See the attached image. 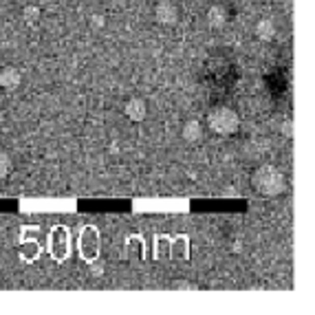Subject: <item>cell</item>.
<instances>
[{
	"mask_svg": "<svg viewBox=\"0 0 315 315\" xmlns=\"http://www.w3.org/2000/svg\"><path fill=\"white\" fill-rule=\"evenodd\" d=\"M91 271H93V273H95V276H102V273H104V269H102V267H99V265H95V267H91Z\"/></svg>",
	"mask_w": 315,
	"mask_h": 315,
	"instance_id": "15",
	"label": "cell"
},
{
	"mask_svg": "<svg viewBox=\"0 0 315 315\" xmlns=\"http://www.w3.org/2000/svg\"><path fill=\"white\" fill-rule=\"evenodd\" d=\"M225 22H227V13L220 5H214L207 9V24L212 29H220V26H225Z\"/></svg>",
	"mask_w": 315,
	"mask_h": 315,
	"instance_id": "6",
	"label": "cell"
},
{
	"mask_svg": "<svg viewBox=\"0 0 315 315\" xmlns=\"http://www.w3.org/2000/svg\"><path fill=\"white\" fill-rule=\"evenodd\" d=\"M174 289H183V291H196V287L192 282H187V280H177V282H172Z\"/></svg>",
	"mask_w": 315,
	"mask_h": 315,
	"instance_id": "11",
	"label": "cell"
},
{
	"mask_svg": "<svg viewBox=\"0 0 315 315\" xmlns=\"http://www.w3.org/2000/svg\"><path fill=\"white\" fill-rule=\"evenodd\" d=\"M253 187L265 196H278L284 192V177L273 165H260L253 172Z\"/></svg>",
	"mask_w": 315,
	"mask_h": 315,
	"instance_id": "1",
	"label": "cell"
},
{
	"mask_svg": "<svg viewBox=\"0 0 315 315\" xmlns=\"http://www.w3.org/2000/svg\"><path fill=\"white\" fill-rule=\"evenodd\" d=\"M155 18L161 24H177L179 9L170 3V0H161V3L157 5V9H155Z\"/></svg>",
	"mask_w": 315,
	"mask_h": 315,
	"instance_id": "3",
	"label": "cell"
},
{
	"mask_svg": "<svg viewBox=\"0 0 315 315\" xmlns=\"http://www.w3.org/2000/svg\"><path fill=\"white\" fill-rule=\"evenodd\" d=\"M3 122H5V115H3V112H0V126H3Z\"/></svg>",
	"mask_w": 315,
	"mask_h": 315,
	"instance_id": "16",
	"label": "cell"
},
{
	"mask_svg": "<svg viewBox=\"0 0 315 315\" xmlns=\"http://www.w3.org/2000/svg\"><path fill=\"white\" fill-rule=\"evenodd\" d=\"M282 135L284 137H293V122H291V119L282 124Z\"/></svg>",
	"mask_w": 315,
	"mask_h": 315,
	"instance_id": "13",
	"label": "cell"
},
{
	"mask_svg": "<svg viewBox=\"0 0 315 315\" xmlns=\"http://www.w3.org/2000/svg\"><path fill=\"white\" fill-rule=\"evenodd\" d=\"M223 194H225V198H232V196H238V190H234V187H227Z\"/></svg>",
	"mask_w": 315,
	"mask_h": 315,
	"instance_id": "14",
	"label": "cell"
},
{
	"mask_svg": "<svg viewBox=\"0 0 315 315\" xmlns=\"http://www.w3.org/2000/svg\"><path fill=\"white\" fill-rule=\"evenodd\" d=\"M104 24H106V20H104V16H99V13H95V16L91 18V26H95V29H102Z\"/></svg>",
	"mask_w": 315,
	"mask_h": 315,
	"instance_id": "12",
	"label": "cell"
},
{
	"mask_svg": "<svg viewBox=\"0 0 315 315\" xmlns=\"http://www.w3.org/2000/svg\"><path fill=\"white\" fill-rule=\"evenodd\" d=\"M207 126L216 132V135H234L240 126V119L234 108L227 106H218L207 115Z\"/></svg>",
	"mask_w": 315,
	"mask_h": 315,
	"instance_id": "2",
	"label": "cell"
},
{
	"mask_svg": "<svg viewBox=\"0 0 315 315\" xmlns=\"http://www.w3.org/2000/svg\"><path fill=\"white\" fill-rule=\"evenodd\" d=\"M256 36L260 40H273L276 38V24H273L271 18H263L256 24Z\"/></svg>",
	"mask_w": 315,
	"mask_h": 315,
	"instance_id": "8",
	"label": "cell"
},
{
	"mask_svg": "<svg viewBox=\"0 0 315 315\" xmlns=\"http://www.w3.org/2000/svg\"><path fill=\"white\" fill-rule=\"evenodd\" d=\"M124 112H126V117H128L130 122H144L146 115H148V108H146V102L141 97H132V99L126 102Z\"/></svg>",
	"mask_w": 315,
	"mask_h": 315,
	"instance_id": "4",
	"label": "cell"
},
{
	"mask_svg": "<svg viewBox=\"0 0 315 315\" xmlns=\"http://www.w3.org/2000/svg\"><path fill=\"white\" fill-rule=\"evenodd\" d=\"M20 82H22V75H20L18 69H13V66H5L3 71H0V86L7 91H16Z\"/></svg>",
	"mask_w": 315,
	"mask_h": 315,
	"instance_id": "5",
	"label": "cell"
},
{
	"mask_svg": "<svg viewBox=\"0 0 315 315\" xmlns=\"http://www.w3.org/2000/svg\"><path fill=\"white\" fill-rule=\"evenodd\" d=\"M22 20H26V24H36L38 20H40V7L36 5H26L24 9H22Z\"/></svg>",
	"mask_w": 315,
	"mask_h": 315,
	"instance_id": "9",
	"label": "cell"
},
{
	"mask_svg": "<svg viewBox=\"0 0 315 315\" xmlns=\"http://www.w3.org/2000/svg\"><path fill=\"white\" fill-rule=\"evenodd\" d=\"M181 137H183V141H187V144H196V141H201V137H203V126L198 122H187L183 126V130H181Z\"/></svg>",
	"mask_w": 315,
	"mask_h": 315,
	"instance_id": "7",
	"label": "cell"
},
{
	"mask_svg": "<svg viewBox=\"0 0 315 315\" xmlns=\"http://www.w3.org/2000/svg\"><path fill=\"white\" fill-rule=\"evenodd\" d=\"M9 172H11V159L5 152H0V181L5 177H9Z\"/></svg>",
	"mask_w": 315,
	"mask_h": 315,
	"instance_id": "10",
	"label": "cell"
}]
</instances>
